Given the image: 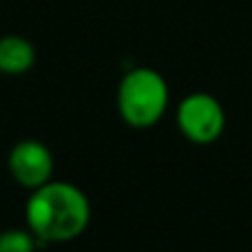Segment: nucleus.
<instances>
[{
    "instance_id": "nucleus-6",
    "label": "nucleus",
    "mask_w": 252,
    "mask_h": 252,
    "mask_svg": "<svg viewBox=\"0 0 252 252\" xmlns=\"http://www.w3.org/2000/svg\"><path fill=\"white\" fill-rule=\"evenodd\" d=\"M35 235L31 230H11L0 232V252H35Z\"/></svg>"
},
{
    "instance_id": "nucleus-3",
    "label": "nucleus",
    "mask_w": 252,
    "mask_h": 252,
    "mask_svg": "<svg viewBox=\"0 0 252 252\" xmlns=\"http://www.w3.org/2000/svg\"><path fill=\"white\" fill-rule=\"evenodd\" d=\"M179 133L192 144H213L223 135L226 128V111L215 95L204 91L188 93L177 106Z\"/></svg>"
},
{
    "instance_id": "nucleus-5",
    "label": "nucleus",
    "mask_w": 252,
    "mask_h": 252,
    "mask_svg": "<svg viewBox=\"0 0 252 252\" xmlns=\"http://www.w3.org/2000/svg\"><path fill=\"white\" fill-rule=\"evenodd\" d=\"M35 64V47L22 35L9 33L0 38V73L22 75Z\"/></svg>"
},
{
    "instance_id": "nucleus-2",
    "label": "nucleus",
    "mask_w": 252,
    "mask_h": 252,
    "mask_svg": "<svg viewBox=\"0 0 252 252\" xmlns=\"http://www.w3.org/2000/svg\"><path fill=\"white\" fill-rule=\"evenodd\" d=\"M168 82L148 66L130 69L118 87L120 118L133 128H151L164 118L168 109Z\"/></svg>"
},
{
    "instance_id": "nucleus-1",
    "label": "nucleus",
    "mask_w": 252,
    "mask_h": 252,
    "mask_svg": "<svg viewBox=\"0 0 252 252\" xmlns=\"http://www.w3.org/2000/svg\"><path fill=\"white\" fill-rule=\"evenodd\" d=\"M25 219L29 230L44 244L73 241L91 221L89 197L69 182H47L31 190Z\"/></svg>"
},
{
    "instance_id": "nucleus-4",
    "label": "nucleus",
    "mask_w": 252,
    "mask_h": 252,
    "mask_svg": "<svg viewBox=\"0 0 252 252\" xmlns=\"http://www.w3.org/2000/svg\"><path fill=\"white\" fill-rule=\"evenodd\" d=\"M7 168L22 188L35 190L42 184L51 182L53 155L38 139H22L9 151Z\"/></svg>"
}]
</instances>
